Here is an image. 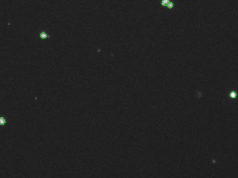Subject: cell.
Listing matches in <instances>:
<instances>
[{"label": "cell", "instance_id": "cell-1", "mask_svg": "<svg viewBox=\"0 0 238 178\" xmlns=\"http://www.w3.org/2000/svg\"><path fill=\"white\" fill-rule=\"evenodd\" d=\"M168 3H169V0H163V1H162V4L163 5L167 4Z\"/></svg>", "mask_w": 238, "mask_h": 178}, {"label": "cell", "instance_id": "cell-2", "mask_svg": "<svg viewBox=\"0 0 238 178\" xmlns=\"http://www.w3.org/2000/svg\"><path fill=\"white\" fill-rule=\"evenodd\" d=\"M5 122V120L3 118H0V124H4Z\"/></svg>", "mask_w": 238, "mask_h": 178}, {"label": "cell", "instance_id": "cell-3", "mask_svg": "<svg viewBox=\"0 0 238 178\" xmlns=\"http://www.w3.org/2000/svg\"><path fill=\"white\" fill-rule=\"evenodd\" d=\"M168 7L170 8V9L172 8V7H173V4H168Z\"/></svg>", "mask_w": 238, "mask_h": 178}]
</instances>
